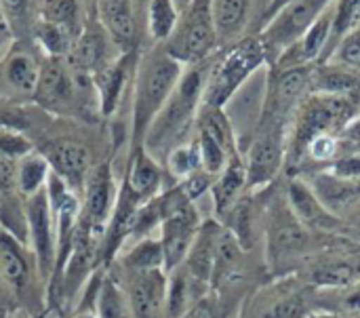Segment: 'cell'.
Returning <instances> with one entry per match:
<instances>
[{
  "instance_id": "603a6c76",
  "label": "cell",
  "mask_w": 360,
  "mask_h": 318,
  "mask_svg": "<svg viewBox=\"0 0 360 318\" xmlns=\"http://www.w3.org/2000/svg\"><path fill=\"white\" fill-rule=\"evenodd\" d=\"M99 13L105 30L118 42H131L135 36V17L131 0H99Z\"/></svg>"
},
{
  "instance_id": "f6af8a7d",
  "label": "cell",
  "mask_w": 360,
  "mask_h": 318,
  "mask_svg": "<svg viewBox=\"0 0 360 318\" xmlns=\"http://www.w3.org/2000/svg\"><path fill=\"white\" fill-rule=\"evenodd\" d=\"M344 139L354 146L356 150H360V118H354L350 120L346 127H344Z\"/></svg>"
},
{
  "instance_id": "8d00e7d4",
  "label": "cell",
  "mask_w": 360,
  "mask_h": 318,
  "mask_svg": "<svg viewBox=\"0 0 360 318\" xmlns=\"http://www.w3.org/2000/svg\"><path fill=\"white\" fill-rule=\"evenodd\" d=\"M335 49H338L335 51L338 63H344V65L360 72V25L356 30H352L348 36H344Z\"/></svg>"
},
{
  "instance_id": "e575fe53",
  "label": "cell",
  "mask_w": 360,
  "mask_h": 318,
  "mask_svg": "<svg viewBox=\"0 0 360 318\" xmlns=\"http://www.w3.org/2000/svg\"><path fill=\"white\" fill-rule=\"evenodd\" d=\"M167 165L169 169L173 171V175L177 177H188L196 171L202 169V163H200V150H198V144H188V146H177L173 148L169 154H167Z\"/></svg>"
},
{
  "instance_id": "8fae6325",
  "label": "cell",
  "mask_w": 360,
  "mask_h": 318,
  "mask_svg": "<svg viewBox=\"0 0 360 318\" xmlns=\"http://www.w3.org/2000/svg\"><path fill=\"white\" fill-rule=\"evenodd\" d=\"M310 243L306 226L295 217L291 209H283L272 215L268 232V249L272 257L285 260L306 251Z\"/></svg>"
},
{
  "instance_id": "d6a6232c",
  "label": "cell",
  "mask_w": 360,
  "mask_h": 318,
  "mask_svg": "<svg viewBox=\"0 0 360 318\" xmlns=\"http://www.w3.org/2000/svg\"><path fill=\"white\" fill-rule=\"evenodd\" d=\"M359 268L350 262H331L314 270L312 281L321 287H348L356 281Z\"/></svg>"
},
{
  "instance_id": "30bf717a",
  "label": "cell",
  "mask_w": 360,
  "mask_h": 318,
  "mask_svg": "<svg viewBox=\"0 0 360 318\" xmlns=\"http://www.w3.org/2000/svg\"><path fill=\"white\" fill-rule=\"evenodd\" d=\"M84 207L80 209V224H84L95 236L103 238V228L108 226L114 205H116V188L112 169L108 163L93 167L84 179Z\"/></svg>"
},
{
  "instance_id": "6da1fadb",
  "label": "cell",
  "mask_w": 360,
  "mask_h": 318,
  "mask_svg": "<svg viewBox=\"0 0 360 318\" xmlns=\"http://www.w3.org/2000/svg\"><path fill=\"white\" fill-rule=\"evenodd\" d=\"M207 65L202 63H194L188 65V70H184L175 91L171 93V97L167 99V103L160 108V112L156 114V118L152 120L141 148L152 156H160L167 154L181 146L179 141L184 139V135L188 133L200 103H202V93H205V84H207V76H209Z\"/></svg>"
},
{
  "instance_id": "60d3db41",
  "label": "cell",
  "mask_w": 360,
  "mask_h": 318,
  "mask_svg": "<svg viewBox=\"0 0 360 318\" xmlns=\"http://www.w3.org/2000/svg\"><path fill=\"white\" fill-rule=\"evenodd\" d=\"M11 27H25L30 21V0H0Z\"/></svg>"
},
{
  "instance_id": "9c48e42d",
  "label": "cell",
  "mask_w": 360,
  "mask_h": 318,
  "mask_svg": "<svg viewBox=\"0 0 360 318\" xmlns=\"http://www.w3.org/2000/svg\"><path fill=\"white\" fill-rule=\"evenodd\" d=\"M287 127L278 122H259V133L251 146L247 167V188H259L272 182L285 163Z\"/></svg>"
},
{
  "instance_id": "2e32d148",
  "label": "cell",
  "mask_w": 360,
  "mask_h": 318,
  "mask_svg": "<svg viewBox=\"0 0 360 318\" xmlns=\"http://www.w3.org/2000/svg\"><path fill=\"white\" fill-rule=\"evenodd\" d=\"M310 184L321 205L333 215H340L360 203V179H344L333 173H319Z\"/></svg>"
},
{
  "instance_id": "ac0fdd59",
  "label": "cell",
  "mask_w": 360,
  "mask_h": 318,
  "mask_svg": "<svg viewBox=\"0 0 360 318\" xmlns=\"http://www.w3.org/2000/svg\"><path fill=\"white\" fill-rule=\"evenodd\" d=\"M289 207L295 213V217L306 226V228H319V230H331L338 224V217L333 213H329L321 201L316 198V194L312 192V188L308 184H304L302 179H291L289 182Z\"/></svg>"
},
{
  "instance_id": "d4e9b609",
  "label": "cell",
  "mask_w": 360,
  "mask_h": 318,
  "mask_svg": "<svg viewBox=\"0 0 360 318\" xmlns=\"http://www.w3.org/2000/svg\"><path fill=\"white\" fill-rule=\"evenodd\" d=\"M95 318H133L129 298L112 279H103L101 285H97Z\"/></svg>"
},
{
  "instance_id": "74e56055",
  "label": "cell",
  "mask_w": 360,
  "mask_h": 318,
  "mask_svg": "<svg viewBox=\"0 0 360 318\" xmlns=\"http://www.w3.org/2000/svg\"><path fill=\"white\" fill-rule=\"evenodd\" d=\"M0 152L13 160H21L32 154V144L19 133H0Z\"/></svg>"
},
{
  "instance_id": "f5cc1de1",
  "label": "cell",
  "mask_w": 360,
  "mask_h": 318,
  "mask_svg": "<svg viewBox=\"0 0 360 318\" xmlns=\"http://www.w3.org/2000/svg\"><path fill=\"white\" fill-rule=\"evenodd\" d=\"M76 318H95V314H80V317Z\"/></svg>"
},
{
  "instance_id": "836d02e7",
  "label": "cell",
  "mask_w": 360,
  "mask_h": 318,
  "mask_svg": "<svg viewBox=\"0 0 360 318\" xmlns=\"http://www.w3.org/2000/svg\"><path fill=\"white\" fill-rule=\"evenodd\" d=\"M101 57H103V38L95 32L80 34L74 44V63L82 72H89L99 65Z\"/></svg>"
},
{
  "instance_id": "f907efd6",
  "label": "cell",
  "mask_w": 360,
  "mask_h": 318,
  "mask_svg": "<svg viewBox=\"0 0 360 318\" xmlns=\"http://www.w3.org/2000/svg\"><path fill=\"white\" fill-rule=\"evenodd\" d=\"M173 2H175L177 11H179V13H184V11H186V8H188V6H190L194 0H173Z\"/></svg>"
},
{
  "instance_id": "ffe728a7",
  "label": "cell",
  "mask_w": 360,
  "mask_h": 318,
  "mask_svg": "<svg viewBox=\"0 0 360 318\" xmlns=\"http://www.w3.org/2000/svg\"><path fill=\"white\" fill-rule=\"evenodd\" d=\"M310 89L312 93L356 97V93L360 91V72L344 63H323L312 70Z\"/></svg>"
},
{
  "instance_id": "ab89813d",
  "label": "cell",
  "mask_w": 360,
  "mask_h": 318,
  "mask_svg": "<svg viewBox=\"0 0 360 318\" xmlns=\"http://www.w3.org/2000/svg\"><path fill=\"white\" fill-rule=\"evenodd\" d=\"M211 186H213V175H209L207 171H202V169H200V171H196V173L188 175L179 188H181V190H184V194L194 203V201H196V198H200L207 190H211Z\"/></svg>"
},
{
  "instance_id": "44dd1931",
  "label": "cell",
  "mask_w": 360,
  "mask_h": 318,
  "mask_svg": "<svg viewBox=\"0 0 360 318\" xmlns=\"http://www.w3.org/2000/svg\"><path fill=\"white\" fill-rule=\"evenodd\" d=\"M245 188H247V167H245V163L234 154V156L228 160L226 169L219 173L217 182L211 186V190H213V203H215L217 215H226V213L234 207L238 194H240Z\"/></svg>"
},
{
  "instance_id": "e0dca14e",
  "label": "cell",
  "mask_w": 360,
  "mask_h": 318,
  "mask_svg": "<svg viewBox=\"0 0 360 318\" xmlns=\"http://www.w3.org/2000/svg\"><path fill=\"white\" fill-rule=\"evenodd\" d=\"M219 226L215 222H207L200 226L192 249L186 257V268L190 279L198 283H209L215 274V260H217V241H219Z\"/></svg>"
},
{
  "instance_id": "1f68e13d",
  "label": "cell",
  "mask_w": 360,
  "mask_h": 318,
  "mask_svg": "<svg viewBox=\"0 0 360 318\" xmlns=\"http://www.w3.org/2000/svg\"><path fill=\"white\" fill-rule=\"evenodd\" d=\"M6 78L8 82L19 89V91H34L36 82H38V68L34 63V59L25 53H17L8 59L6 63Z\"/></svg>"
},
{
  "instance_id": "8992f818",
  "label": "cell",
  "mask_w": 360,
  "mask_h": 318,
  "mask_svg": "<svg viewBox=\"0 0 360 318\" xmlns=\"http://www.w3.org/2000/svg\"><path fill=\"white\" fill-rule=\"evenodd\" d=\"M217 36L211 15V0H194L181 15L167 40V53L179 63H202L215 49Z\"/></svg>"
},
{
  "instance_id": "d6986e66",
  "label": "cell",
  "mask_w": 360,
  "mask_h": 318,
  "mask_svg": "<svg viewBox=\"0 0 360 318\" xmlns=\"http://www.w3.org/2000/svg\"><path fill=\"white\" fill-rule=\"evenodd\" d=\"M162 175H160V167L156 163V158H152L143 148L135 150L124 188L143 205L152 198H156V192L160 188Z\"/></svg>"
},
{
  "instance_id": "f35d334b",
  "label": "cell",
  "mask_w": 360,
  "mask_h": 318,
  "mask_svg": "<svg viewBox=\"0 0 360 318\" xmlns=\"http://www.w3.org/2000/svg\"><path fill=\"white\" fill-rule=\"evenodd\" d=\"M306 314V304L300 295L293 298H285L281 302H276L264 318H302Z\"/></svg>"
},
{
  "instance_id": "52a82bcc",
  "label": "cell",
  "mask_w": 360,
  "mask_h": 318,
  "mask_svg": "<svg viewBox=\"0 0 360 318\" xmlns=\"http://www.w3.org/2000/svg\"><path fill=\"white\" fill-rule=\"evenodd\" d=\"M331 4L333 0H291L287 6H283L276 15L270 17L268 27L259 38L266 49V55H270L272 51L285 53Z\"/></svg>"
},
{
  "instance_id": "7a4b0ae2",
  "label": "cell",
  "mask_w": 360,
  "mask_h": 318,
  "mask_svg": "<svg viewBox=\"0 0 360 318\" xmlns=\"http://www.w3.org/2000/svg\"><path fill=\"white\" fill-rule=\"evenodd\" d=\"M354 110V97L348 95L310 93L302 99L291 118V131L285 144V165H297L319 135H335V131H344L352 120Z\"/></svg>"
},
{
  "instance_id": "bcb514c9",
  "label": "cell",
  "mask_w": 360,
  "mask_h": 318,
  "mask_svg": "<svg viewBox=\"0 0 360 318\" xmlns=\"http://www.w3.org/2000/svg\"><path fill=\"white\" fill-rule=\"evenodd\" d=\"M11 38H13V27H11V23H8V19H6L4 11H2V6H0V55H2V51L8 46Z\"/></svg>"
},
{
  "instance_id": "ee69618b",
  "label": "cell",
  "mask_w": 360,
  "mask_h": 318,
  "mask_svg": "<svg viewBox=\"0 0 360 318\" xmlns=\"http://www.w3.org/2000/svg\"><path fill=\"white\" fill-rule=\"evenodd\" d=\"M184 318H221V312L213 300H198Z\"/></svg>"
},
{
  "instance_id": "4fadbf2b",
  "label": "cell",
  "mask_w": 360,
  "mask_h": 318,
  "mask_svg": "<svg viewBox=\"0 0 360 318\" xmlns=\"http://www.w3.org/2000/svg\"><path fill=\"white\" fill-rule=\"evenodd\" d=\"M133 318H160L167 302V279L162 270L137 272L129 291Z\"/></svg>"
},
{
  "instance_id": "3957f363",
  "label": "cell",
  "mask_w": 360,
  "mask_h": 318,
  "mask_svg": "<svg viewBox=\"0 0 360 318\" xmlns=\"http://www.w3.org/2000/svg\"><path fill=\"white\" fill-rule=\"evenodd\" d=\"M184 74V63L171 57L165 51L150 53L137 72L135 80V103H133V150L141 148L143 137L167 103L171 93L175 91L179 78Z\"/></svg>"
},
{
  "instance_id": "277c9868",
  "label": "cell",
  "mask_w": 360,
  "mask_h": 318,
  "mask_svg": "<svg viewBox=\"0 0 360 318\" xmlns=\"http://www.w3.org/2000/svg\"><path fill=\"white\" fill-rule=\"evenodd\" d=\"M266 57L268 55L259 38H247L232 46L221 61L211 65L202 93V106L221 110L243 87V82H247L251 74L266 61Z\"/></svg>"
},
{
  "instance_id": "83f0119b",
  "label": "cell",
  "mask_w": 360,
  "mask_h": 318,
  "mask_svg": "<svg viewBox=\"0 0 360 318\" xmlns=\"http://www.w3.org/2000/svg\"><path fill=\"white\" fill-rule=\"evenodd\" d=\"M179 11L173 0H152L150 2V36L154 40H169L177 21H179Z\"/></svg>"
},
{
  "instance_id": "db71d44e",
  "label": "cell",
  "mask_w": 360,
  "mask_h": 318,
  "mask_svg": "<svg viewBox=\"0 0 360 318\" xmlns=\"http://www.w3.org/2000/svg\"><path fill=\"white\" fill-rule=\"evenodd\" d=\"M0 318H6V312H4V310H0Z\"/></svg>"
},
{
  "instance_id": "9a60e30c",
  "label": "cell",
  "mask_w": 360,
  "mask_h": 318,
  "mask_svg": "<svg viewBox=\"0 0 360 318\" xmlns=\"http://www.w3.org/2000/svg\"><path fill=\"white\" fill-rule=\"evenodd\" d=\"M0 274L4 285H8L17 295H21L27 289L32 276V264L27 260V251L23 243L2 226H0Z\"/></svg>"
},
{
  "instance_id": "cb8c5ba5",
  "label": "cell",
  "mask_w": 360,
  "mask_h": 318,
  "mask_svg": "<svg viewBox=\"0 0 360 318\" xmlns=\"http://www.w3.org/2000/svg\"><path fill=\"white\" fill-rule=\"evenodd\" d=\"M49 173H51V167H49V160L46 156L42 154H27L25 158L19 160L17 165V188L19 192L30 198L34 196L36 192H40L44 186H46V179H49Z\"/></svg>"
},
{
  "instance_id": "4316f807",
  "label": "cell",
  "mask_w": 360,
  "mask_h": 318,
  "mask_svg": "<svg viewBox=\"0 0 360 318\" xmlns=\"http://www.w3.org/2000/svg\"><path fill=\"white\" fill-rule=\"evenodd\" d=\"M360 25V0H335L333 2V27L325 51H335L344 36Z\"/></svg>"
},
{
  "instance_id": "f546056e",
  "label": "cell",
  "mask_w": 360,
  "mask_h": 318,
  "mask_svg": "<svg viewBox=\"0 0 360 318\" xmlns=\"http://www.w3.org/2000/svg\"><path fill=\"white\" fill-rule=\"evenodd\" d=\"M127 72H129V57H122L114 68H110L103 76H101V110L105 116H110L116 108V101L122 93L124 80H127Z\"/></svg>"
},
{
  "instance_id": "f1b7e54d",
  "label": "cell",
  "mask_w": 360,
  "mask_h": 318,
  "mask_svg": "<svg viewBox=\"0 0 360 318\" xmlns=\"http://www.w3.org/2000/svg\"><path fill=\"white\" fill-rule=\"evenodd\" d=\"M80 17V0H44L42 21L53 23L70 34H76Z\"/></svg>"
},
{
  "instance_id": "c3c4849f",
  "label": "cell",
  "mask_w": 360,
  "mask_h": 318,
  "mask_svg": "<svg viewBox=\"0 0 360 318\" xmlns=\"http://www.w3.org/2000/svg\"><path fill=\"white\" fill-rule=\"evenodd\" d=\"M291 0H272L270 2V8H268V17H272V15H276L283 6H287Z\"/></svg>"
},
{
  "instance_id": "b9f144b4",
  "label": "cell",
  "mask_w": 360,
  "mask_h": 318,
  "mask_svg": "<svg viewBox=\"0 0 360 318\" xmlns=\"http://www.w3.org/2000/svg\"><path fill=\"white\" fill-rule=\"evenodd\" d=\"M338 152V139L335 135H319L316 139H312V144L308 146L306 154L319 163H325L329 158H333Z\"/></svg>"
},
{
  "instance_id": "7402d4cb",
  "label": "cell",
  "mask_w": 360,
  "mask_h": 318,
  "mask_svg": "<svg viewBox=\"0 0 360 318\" xmlns=\"http://www.w3.org/2000/svg\"><path fill=\"white\" fill-rule=\"evenodd\" d=\"M249 6L251 0H211L217 44H226L243 32L249 17Z\"/></svg>"
},
{
  "instance_id": "816d5d0a",
  "label": "cell",
  "mask_w": 360,
  "mask_h": 318,
  "mask_svg": "<svg viewBox=\"0 0 360 318\" xmlns=\"http://www.w3.org/2000/svg\"><path fill=\"white\" fill-rule=\"evenodd\" d=\"M310 318H335V317H327V314H314V317Z\"/></svg>"
},
{
  "instance_id": "7c38bea8",
  "label": "cell",
  "mask_w": 360,
  "mask_h": 318,
  "mask_svg": "<svg viewBox=\"0 0 360 318\" xmlns=\"http://www.w3.org/2000/svg\"><path fill=\"white\" fill-rule=\"evenodd\" d=\"M46 160L51 173H55L72 192L84 186V179L91 171V154L84 146L72 141L53 144Z\"/></svg>"
},
{
  "instance_id": "4dcf8cb0",
  "label": "cell",
  "mask_w": 360,
  "mask_h": 318,
  "mask_svg": "<svg viewBox=\"0 0 360 318\" xmlns=\"http://www.w3.org/2000/svg\"><path fill=\"white\" fill-rule=\"evenodd\" d=\"M190 274H173V279L167 285V318H184L192 308V287H190Z\"/></svg>"
},
{
  "instance_id": "484cf974",
  "label": "cell",
  "mask_w": 360,
  "mask_h": 318,
  "mask_svg": "<svg viewBox=\"0 0 360 318\" xmlns=\"http://www.w3.org/2000/svg\"><path fill=\"white\" fill-rule=\"evenodd\" d=\"M122 264L133 272H152V270H165V255L160 241L141 238L131 251L124 253Z\"/></svg>"
},
{
  "instance_id": "5bb4252c",
  "label": "cell",
  "mask_w": 360,
  "mask_h": 318,
  "mask_svg": "<svg viewBox=\"0 0 360 318\" xmlns=\"http://www.w3.org/2000/svg\"><path fill=\"white\" fill-rule=\"evenodd\" d=\"M74 80L70 70L59 57L46 59V63L38 70V82L34 89L36 99L46 108H61L74 99Z\"/></svg>"
},
{
  "instance_id": "5b68a950",
  "label": "cell",
  "mask_w": 360,
  "mask_h": 318,
  "mask_svg": "<svg viewBox=\"0 0 360 318\" xmlns=\"http://www.w3.org/2000/svg\"><path fill=\"white\" fill-rule=\"evenodd\" d=\"M160 207V245L165 255V270L175 272L186 262L192 243L200 230L198 213L181 188H175L158 198Z\"/></svg>"
},
{
  "instance_id": "11a10c76",
  "label": "cell",
  "mask_w": 360,
  "mask_h": 318,
  "mask_svg": "<svg viewBox=\"0 0 360 318\" xmlns=\"http://www.w3.org/2000/svg\"><path fill=\"white\" fill-rule=\"evenodd\" d=\"M2 285H4V281H2V274H0V289H2Z\"/></svg>"
},
{
  "instance_id": "7dc6e473",
  "label": "cell",
  "mask_w": 360,
  "mask_h": 318,
  "mask_svg": "<svg viewBox=\"0 0 360 318\" xmlns=\"http://www.w3.org/2000/svg\"><path fill=\"white\" fill-rule=\"evenodd\" d=\"M344 310L350 312V314H360V287L350 291L344 300Z\"/></svg>"
},
{
  "instance_id": "681fc988",
  "label": "cell",
  "mask_w": 360,
  "mask_h": 318,
  "mask_svg": "<svg viewBox=\"0 0 360 318\" xmlns=\"http://www.w3.org/2000/svg\"><path fill=\"white\" fill-rule=\"evenodd\" d=\"M6 318H32L23 308H17V310H13V312H8Z\"/></svg>"
},
{
  "instance_id": "ba28073f",
  "label": "cell",
  "mask_w": 360,
  "mask_h": 318,
  "mask_svg": "<svg viewBox=\"0 0 360 318\" xmlns=\"http://www.w3.org/2000/svg\"><path fill=\"white\" fill-rule=\"evenodd\" d=\"M25 228L27 247L34 255L40 279L49 283L55 264V215L46 194V188L25 198Z\"/></svg>"
},
{
  "instance_id": "7bdbcfd3",
  "label": "cell",
  "mask_w": 360,
  "mask_h": 318,
  "mask_svg": "<svg viewBox=\"0 0 360 318\" xmlns=\"http://www.w3.org/2000/svg\"><path fill=\"white\" fill-rule=\"evenodd\" d=\"M17 184V165L0 152V190H11Z\"/></svg>"
},
{
  "instance_id": "d590c367",
  "label": "cell",
  "mask_w": 360,
  "mask_h": 318,
  "mask_svg": "<svg viewBox=\"0 0 360 318\" xmlns=\"http://www.w3.org/2000/svg\"><path fill=\"white\" fill-rule=\"evenodd\" d=\"M36 34H38L40 44L46 49V53H49L51 57H61V55L68 51L70 38H72L70 32H65V30H61V27H57V25H53V23H46V21H40Z\"/></svg>"
}]
</instances>
